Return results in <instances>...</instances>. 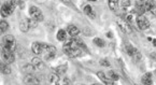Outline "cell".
Here are the masks:
<instances>
[{"mask_svg": "<svg viewBox=\"0 0 156 85\" xmlns=\"http://www.w3.org/2000/svg\"><path fill=\"white\" fill-rule=\"evenodd\" d=\"M83 50H85V44L80 39H77L75 37H72L70 40L64 43V52L68 57L77 58L82 55Z\"/></svg>", "mask_w": 156, "mask_h": 85, "instance_id": "1", "label": "cell"}, {"mask_svg": "<svg viewBox=\"0 0 156 85\" xmlns=\"http://www.w3.org/2000/svg\"><path fill=\"white\" fill-rule=\"evenodd\" d=\"M17 6V1L15 0H8L7 2H4L1 7V16L2 17H8L14 12L15 8Z\"/></svg>", "mask_w": 156, "mask_h": 85, "instance_id": "2", "label": "cell"}, {"mask_svg": "<svg viewBox=\"0 0 156 85\" xmlns=\"http://www.w3.org/2000/svg\"><path fill=\"white\" fill-rule=\"evenodd\" d=\"M2 46L8 49V50L12 51V52H14L16 50V41H15L14 37L11 35H8V36H4L3 39H2Z\"/></svg>", "mask_w": 156, "mask_h": 85, "instance_id": "3", "label": "cell"}, {"mask_svg": "<svg viewBox=\"0 0 156 85\" xmlns=\"http://www.w3.org/2000/svg\"><path fill=\"white\" fill-rule=\"evenodd\" d=\"M116 24L118 25L120 29L122 31H124L125 33H131L132 32V28L130 26V23L127 22L126 20H123L122 17H118L116 20Z\"/></svg>", "mask_w": 156, "mask_h": 85, "instance_id": "4", "label": "cell"}, {"mask_svg": "<svg viewBox=\"0 0 156 85\" xmlns=\"http://www.w3.org/2000/svg\"><path fill=\"white\" fill-rule=\"evenodd\" d=\"M57 50L56 47L53 45H50V44H46L45 50H44V53H43V56H44V59L45 60H51L53 59L54 57L56 56Z\"/></svg>", "mask_w": 156, "mask_h": 85, "instance_id": "5", "label": "cell"}, {"mask_svg": "<svg viewBox=\"0 0 156 85\" xmlns=\"http://www.w3.org/2000/svg\"><path fill=\"white\" fill-rule=\"evenodd\" d=\"M29 15H30V18L35 20L37 22H42L44 16H43L42 12L40 11L39 8L37 7H30L29 9Z\"/></svg>", "mask_w": 156, "mask_h": 85, "instance_id": "6", "label": "cell"}, {"mask_svg": "<svg viewBox=\"0 0 156 85\" xmlns=\"http://www.w3.org/2000/svg\"><path fill=\"white\" fill-rule=\"evenodd\" d=\"M2 59H3L4 63H8V64H12V63H14L15 60V56H14V53L12 52V51L8 50L6 47L2 46Z\"/></svg>", "mask_w": 156, "mask_h": 85, "instance_id": "7", "label": "cell"}, {"mask_svg": "<svg viewBox=\"0 0 156 85\" xmlns=\"http://www.w3.org/2000/svg\"><path fill=\"white\" fill-rule=\"evenodd\" d=\"M45 43H40V42H33L31 44V51L32 53L37 55V56H40V55H43L44 53V50H45Z\"/></svg>", "mask_w": 156, "mask_h": 85, "instance_id": "8", "label": "cell"}, {"mask_svg": "<svg viewBox=\"0 0 156 85\" xmlns=\"http://www.w3.org/2000/svg\"><path fill=\"white\" fill-rule=\"evenodd\" d=\"M136 23H137V26H138V28L140 29V30H146V29H148L150 27L149 21H148L146 17H143L142 15H140V16L137 17Z\"/></svg>", "mask_w": 156, "mask_h": 85, "instance_id": "9", "label": "cell"}, {"mask_svg": "<svg viewBox=\"0 0 156 85\" xmlns=\"http://www.w3.org/2000/svg\"><path fill=\"white\" fill-rule=\"evenodd\" d=\"M30 27V18H24L20 23V30L22 32H28Z\"/></svg>", "mask_w": 156, "mask_h": 85, "instance_id": "10", "label": "cell"}, {"mask_svg": "<svg viewBox=\"0 0 156 85\" xmlns=\"http://www.w3.org/2000/svg\"><path fill=\"white\" fill-rule=\"evenodd\" d=\"M24 84H39L40 81L38 79L36 78L35 75H32V73H29V75H26V77L24 78Z\"/></svg>", "mask_w": 156, "mask_h": 85, "instance_id": "11", "label": "cell"}, {"mask_svg": "<svg viewBox=\"0 0 156 85\" xmlns=\"http://www.w3.org/2000/svg\"><path fill=\"white\" fill-rule=\"evenodd\" d=\"M31 64L36 67L37 70H40V69H43L44 67V63H43L42 59H40L39 57H33L31 60Z\"/></svg>", "mask_w": 156, "mask_h": 85, "instance_id": "12", "label": "cell"}, {"mask_svg": "<svg viewBox=\"0 0 156 85\" xmlns=\"http://www.w3.org/2000/svg\"><path fill=\"white\" fill-rule=\"evenodd\" d=\"M68 35H70V37H77L80 33V29L75 25H69L67 28Z\"/></svg>", "mask_w": 156, "mask_h": 85, "instance_id": "13", "label": "cell"}, {"mask_svg": "<svg viewBox=\"0 0 156 85\" xmlns=\"http://www.w3.org/2000/svg\"><path fill=\"white\" fill-rule=\"evenodd\" d=\"M141 82H142V84H144V85H151V84H153L152 73H151V72H148V73H146V75H142Z\"/></svg>", "mask_w": 156, "mask_h": 85, "instance_id": "14", "label": "cell"}, {"mask_svg": "<svg viewBox=\"0 0 156 85\" xmlns=\"http://www.w3.org/2000/svg\"><path fill=\"white\" fill-rule=\"evenodd\" d=\"M83 12L85 13L87 16H89L91 18H95V16H96V12H95V10L93 9V7L92 6H85L84 7V9H83Z\"/></svg>", "mask_w": 156, "mask_h": 85, "instance_id": "15", "label": "cell"}, {"mask_svg": "<svg viewBox=\"0 0 156 85\" xmlns=\"http://www.w3.org/2000/svg\"><path fill=\"white\" fill-rule=\"evenodd\" d=\"M67 37H68V32L64 29H59L58 31H57V35H56V38L58 41H61V42H64L67 40Z\"/></svg>", "mask_w": 156, "mask_h": 85, "instance_id": "16", "label": "cell"}, {"mask_svg": "<svg viewBox=\"0 0 156 85\" xmlns=\"http://www.w3.org/2000/svg\"><path fill=\"white\" fill-rule=\"evenodd\" d=\"M97 77H98L104 84H113L114 83V81H112L111 79L109 80V78H107V75H104V72H102V71H98V72H97Z\"/></svg>", "mask_w": 156, "mask_h": 85, "instance_id": "17", "label": "cell"}, {"mask_svg": "<svg viewBox=\"0 0 156 85\" xmlns=\"http://www.w3.org/2000/svg\"><path fill=\"white\" fill-rule=\"evenodd\" d=\"M61 75L56 73V72H54V73H51L50 75V78H49V81H50L51 84L53 85H57L59 84V81H61V78H59Z\"/></svg>", "mask_w": 156, "mask_h": 85, "instance_id": "18", "label": "cell"}, {"mask_svg": "<svg viewBox=\"0 0 156 85\" xmlns=\"http://www.w3.org/2000/svg\"><path fill=\"white\" fill-rule=\"evenodd\" d=\"M0 69H1V72L3 73V75H10L11 72H12V69L10 67V64H8V63H2V64H0Z\"/></svg>", "mask_w": 156, "mask_h": 85, "instance_id": "19", "label": "cell"}, {"mask_svg": "<svg viewBox=\"0 0 156 85\" xmlns=\"http://www.w3.org/2000/svg\"><path fill=\"white\" fill-rule=\"evenodd\" d=\"M36 70H37V69H36V67L32 64L25 65V66L23 67V72H25L26 75H29V73H33Z\"/></svg>", "mask_w": 156, "mask_h": 85, "instance_id": "20", "label": "cell"}, {"mask_svg": "<svg viewBox=\"0 0 156 85\" xmlns=\"http://www.w3.org/2000/svg\"><path fill=\"white\" fill-rule=\"evenodd\" d=\"M66 71H67V65H61V66L55 68V72L58 73L59 75H64L66 73Z\"/></svg>", "mask_w": 156, "mask_h": 85, "instance_id": "21", "label": "cell"}, {"mask_svg": "<svg viewBox=\"0 0 156 85\" xmlns=\"http://www.w3.org/2000/svg\"><path fill=\"white\" fill-rule=\"evenodd\" d=\"M137 52H138V50H137L136 47H134L132 45H129V44L126 45V53H127L129 56L132 57L136 53H137Z\"/></svg>", "mask_w": 156, "mask_h": 85, "instance_id": "22", "label": "cell"}, {"mask_svg": "<svg viewBox=\"0 0 156 85\" xmlns=\"http://www.w3.org/2000/svg\"><path fill=\"white\" fill-rule=\"evenodd\" d=\"M108 3H109V8L112 11H116L118 8V0H108Z\"/></svg>", "mask_w": 156, "mask_h": 85, "instance_id": "23", "label": "cell"}, {"mask_svg": "<svg viewBox=\"0 0 156 85\" xmlns=\"http://www.w3.org/2000/svg\"><path fill=\"white\" fill-rule=\"evenodd\" d=\"M8 28H9V24H8L6 21H1L0 22V32L1 33H4L7 31Z\"/></svg>", "mask_w": 156, "mask_h": 85, "instance_id": "24", "label": "cell"}, {"mask_svg": "<svg viewBox=\"0 0 156 85\" xmlns=\"http://www.w3.org/2000/svg\"><path fill=\"white\" fill-rule=\"evenodd\" d=\"M93 42H94L95 45L99 46V47H103V46H104V41H103L102 39H100V38H95Z\"/></svg>", "mask_w": 156, "mask_h": 85, "instance_id": "25", "label": "cell"}, {"mask_svg": "<svg viewBox=\"0 0 156 85\" xmlns=\"http://www.w3.org/2000/svg\"><path fill=\"white\" fill-rule=\"evenodd\" d=\"M109 77H110L109 79H111L112 81H117V80L120 79V77H118L115 72H113V71H110V72H109Z\"/></svg>", "mask_w": 156, "mask_h": 85, "instance_id": "26", "label": "cell"}, {"mask_svg": "<svg viewBox=\"0 0 156 85\" xmlns=\"http://www.w3.org/2000/svg\"><path fill=\"white\" fill-rule=\"evenodd\" d=\"M122 7H130V0H122Z\"/></svg>", "mask_w": 156, "mask_h": 85, "instance_id": "27", "label": "cell"}, {"mask_svg": "<svg viewBox=\"0 0 156 85\" xmlns=\"http://www.w3.org/2000/svg\"><path fill=\"white\" fill-rule=\"evenodd\" d=\"M100 65H101V66H106V67H109V66H110V63H109V61H108L107 59H101V60H100Z\"/></svg>", "mask_w": 156, "mask_h": 85, "instance_id": "28", "label": "cell"}, {"mask_svg": "<svg viewBox=\"0 0 156 85\" xmlns=\"http://www.w3.org/2000/svg\"><path fill=\"white\" fill-rule=\"evenodd\" d=\"M150 12H151L153 15H155L156 16V3L155 2H153V6H152V8H151V10H150Z\"/></svg>", "mask_w": 156, "mask_h": 85, "instance_id": "29", "label": "cell"}, {"mask_svg": "<svg viewBox=\"0 0 156 85\" xmlns=\"http://www.w3.org/2000/svg\"><path fill=\"white\" fill-rule=\"evenodd\" d=\"M63 2H65V3H67V4H70L71 2H70V0H61Z\"/></svg>", "mask_w": 156, "mask_h": 85, "instance_id": "30", "label": "cell"}, {"mask_svg": "<svg viewBox=\"0 0 156 85\" xmlns=\"http://www.w3.org/2000/svg\"><path fill=\"white\" fill-rule=\"evenodd\" d=\"M65 83H66V84H70L71 81H69V80H67V79H66V80H65Z\"/></svg>", "mask_w": 156, "mask_h": 85, "instance_id": "31", "label": "cell"}, {"mask_svg": "<svg viewBox=\"0 0 156 85\" xmlns=\"http://www.w3.org/2000/svg\"><path fill=\"white\" fill-rule=\"evenodd\" d=\"M153 41V44H154V45H156V40H152Z\"/></svg>", "mask_w": 156, "mask_h": 85, "instance_id": "32", "label": "cell"}, {"mask_svg": "<svg viewBox=\"0 0 156 85\" xmlns=\"http://www.w3.org/2000/svg\"><path fill=\"white\" fill-rule=\"evenodd\" d=\"M89 1H97V0H89Z\"/></svg>", "mask_w": 156, "mask_h": 85, "instance_id": "33", "label": "cell"}, {"mask_svg": "<svg viewBox=\"0 0 156 85\" xmlns=\"http://www.w3.org/2000/svg\"><path fill=\"white\" fill-rule=\"evenodd\" d=\"M155 73H156V71H155Z\"/></svg>", "mask_w": 156, "mask_h": 85, "instance_id": "34", "label": "cell"}]
</instances>
